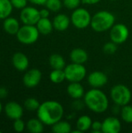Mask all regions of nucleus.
Listing matches in <instances>:
<instances>
[{"label":"nucleus","mask_w":132,"mask_h":133,"mask_svg":"<svg viewBox=\"0 0 132 133\" xmlns=\"http://www.w3.org/2000/svg\"><path fill=\"white\" fill-rule=\"evenodd\" d=\"M65 113L62 104L56 101H46L40 104L37 111V118L45 125L52 126L63 118Z\"/></svg>","instance_id":"nucleus-1"},{"label":"nucleus","mask_w":132,"mask_h":133,"mask_svg":"<svg viewBox=\"0 0 132 133\" xmlns=\"http://www.w3.org/2000/svg\"><path fill=\"white\" fill-rule=\"evenodd\" d=\"M83 101L86 107L96 114L105 112L109 107L107 96L100 89L97 88H92L87 91L83 97Z\"/></svg>","instance_id":"nucleus-2"},{"label":"nucleus","mask_w":132,"mask_h":133,"mask_svg":"<svg viewBox=\"0 0 132 133\" xmlns=\"http://www.w3.org/2000/svg\"><path fill=\"white\" fill-rule=\"evenodd\" d=\"M114 24V15L109 11L101 10L92 16L90 26L96 32H105L110 30Z\"/></svg>","instance_id":"nucleus-3"},{"label":"nucleus","mask_w":132,"mask_h":133,"mask_svg":"<svg viewBox=\"0 0 132 133\" xmlns=\"http://www.w3.org/2000/svg\"><path fill=\"white\" fill-rule=\"evenodd\" d=\"M110 95L114 104L120 107L128 104L131 101V92L130 89L124 84L114 86L110 90Z\"/></svg>","instance_id":"nucleus-4"},{"label":"nucleus","mask_w":132,"mask_h":133,"mask_svg":"<svg viewBox=\"0 0 132 133\" xmlns=\"http://www.w3.org/2000/svg\"><path fill=\"white\" fill-rule=\"evenodd\" d=\"M40 33L36 25L23 24L20 26L17 34H16L19 42L23 44H32L37 42L39 38Z\"/></svg>","instance_id":"nucleus-5"},{"label":"nucleus","mask_w":132,"mask_h":133,"mask_svg":"<svg viewBox=\"0 0 132 133\" xmlns=\"http://www.w3.org/2000/svg\"><path fill=\"white\" fill-rule=\"evenodd\" d=\"M70 19L72 24L75 28L83 30L90 26L92 16L86 9L79 7L73 10Z\"/></svg>","instance_id":"nucleus-6"},{"label":"nucleus","mask_w":132,"mask_h":133,"mask_svg":"<svg viewBox=\"0 0 132 133\" xmlns=\"http://www.w3.org/2000/svg\"><path fill=\"white\" fill-rule=\"evenodd\" d=\"M65 79L69 83L81 82L85 79L87 74V71L83 64H77L72 62L67 65L65 69Z\"/></svg>","instance_id":"nucleus-7"},{"label":"nucleus","mask_w":132,"mask_h":133,"mask_svg":"<svg viewBox=\"0 0 132 133\" xmlns=\"http://www.w3.org/2000/svg\"><path fill=\"white\" fill-rule=\"evenodd\" d=\"M129 37V30L124 23L114 24L110 30V39L117 44L124 43Z\"/></svg>","instance_id":"nucleus-8"},{"label":"nucleus","mask_w":132,"mask_h":133,"mask_svg":"<svg viewBox=\"0 0 132 133\" xmlns=\"http://www.w3.org/2000/svg\"><path fill=\"white\" fill-rule=\"evenodd\" d=\"M20 21L26 25H36L40 19V10L33 6H26L21 9L19 14Z\"/></svg>","instance_id":"nucleus-9"},{"label":"nucleus","mask_w":132,"mask_h":133,"mask_svg":"<svg viewBox=\"0 0 132 133\" xmlns=\"http://www.w3.org/2000/svg\"><path fill=\"white\" fill-rule=\"evenodd\" d=\"M42 73L38 69H31L26 72L23 77V83L27 88H33L39 85Z\"/></svg>","instance_id":"nucleus-10"},{"label":"nucleus","mask_w":132,"mask_h":133,"mask_svg":"<svg viewBox=\"0 0 132 133\" xmlns=\"http://www.w3.org/2000/svg\"><path fill=\"white\" fill-rule=\"evenodd\" d=\"M87 81L92 88L100 89L108 82V77L106 73L101 71H94L89 74Z\"/></svg>","instance_id":"nucleus-11"},{"label":"nucleus","mask_w":132,"mask_h":133,"mask_svg":"<svg viewBox=\"0 0 132 133\" xmlns=\"http://www.w3.org/2000/svg\"><path fill=\"white\" fill-rule=\"evenodd\" d=\"M121 130V122L115 116H109L102 122V132L118 133Z\"/></svg>","instance_id":"nucleus-12"},{"label":"nucleus","mask_w":132,"mask_h":133,"mask_svg":"<svg viewBox=\"0 0 132 133\" xmlns=\"http://www.w3.org/2000/svg\"><path fill=\"white\" fill-rule=\"evenodd\" d=\"M4 111L5 115L9 119L13 121L18 118H21L23 115V107L16 101L8 102L4 107Z\"/></svg>","instance_id":"nucleus-13"},{"label":"nucleus","mask_w":132,"mask_h":133,"mask_svg":"<svg viewBox=\"0 0 132 133\" xmlns=\"http://www.w3.org/2000/svg\"><path fill=\"white\" fill-rule=\"evenodd\" d=\"M13 67L19 72L26 71L29 67V58L23 52H16L12 58Z\"/></svg>","instance_id":"nucleus-14"},{"label":"nucleus","mask_w":132,"mask_h":133,"mask_svg":"<svg viewBox=\"0 0 132 133\" xmlns=\"http://www.w3.org/2000/svg\"><path fill=\"white\" fill-rule=\"evenodd\" d=\"M66 91L68 95L74 100H79L83 98L86 94L84 87L80 83V82L70 83L67 87Z\"/></svg>","instance_id":"nucleus-15"},{"label":"nucleus","mask_w":132,"mask_h":133,"mask_svg":"<svg viewBox=\"0 0 132 133\" xmlns=\"http://www.w3.org/2000/svg\"><path fill=\"white\" fill-rule=\"evenodd\" d=\"M52 23H53L54 29L58 31L66 30L69 27L70 24L72 23L70 17L64 13H59L56 15L54 17Z\"/></svg>","instance_id":"nucleus-16"},{"label":"nucleus","mask_w":132,"mask_h":133,"mask_svg":"<svg viewBox=\"0 0 132 133\" xmlns=\"http://www.w3.org/2000/svg\"><path fill=\"white\" fill-rule=\"evenodd\" d=\"M2 26L4 30L10 35H16L20 28L19 20L12 16H9L4 19Z\"/></svg>","instance_id":"nucleus-17"},{"label":"nucleus","mask_w":132,"mask_h":133,"mask_svg":"<svg viewBox=\"0 0 132 133\" xmlns=\"http://www.w3.org/2000/svg\"><path fill=\"white\" fill-rule=\"evenodd\" d=\"M69 56L72 62L77 64H84L88 61L89 58V55L87 51L80 48H74L70 52Z\"/></svg>","instance_id":"nucleus-18"},{"label":"nucleus","mask_w":132,"mask_h":133,"mask_svg":"<svg viewBox=\"0 0 132 133\" xmlns=\"http://www.w3.org/2000/svg\"><path fill=\"white\" fill-rule=\"evenodd\" d=\"M36 26L42 35H48L54 30L53 23L49 18H40L37 23Z\"/></svg>","instance_id":"nucleus-19"},{"label":"nucleus","mask_w":132,"mask_h":133,"mask_svg":"<svg viewBox=\"0 0 132 133\" xmlns=\"http://www.w3.org/2000/svg\"><path fill=\"white\" fill-rule=\"evenodd\" d=\"M44 124L38 118H30L26 124V129L31 133H41L44 131Z\"/></svg>","instance_id":"nucleus-20"},{"label":"nucleus","mask_w":132,"mask_h":133,"mask_svg":"<svg viewBox=\"0 0 132 133\" xmlns=\"http://www.w3.org/2000/svg\"><path fill=\"white\" fill-rule=\"evenodd\" d=\"M49 65L53 69H64L66 66L65 58L58 54H53L49 57Z\"/></svg>","instance_id":"nucleus-21"},{"label":"nucleus","mask_w":132,"mask_h":133,"mask_svg":"<svg viewBox=\"0 0 132 133\" xmlns=\"http://www.w3.org/2000/svg\"><path fill=\"white\" fill-rule=\"evenodd\" d=\"M93 120L88 115H82L76 121V129L81 132H86L91 129Z\"/></svg>","instance_id":"nucleus-22"},{"label":"nucleus","mask_w":132,"mask_h":133,"mask_svg":"<svg viewBox=\"0 0 132 133\" xmlns=\"http://www.w3.org/2000/svg\"><path fill=\"white\" fill-rule=\"evenodd\" d=\"M13 6L10 0H0V19H5L10 16Z\"/></svg>","instance_id":"nucleus-23"},{"label":"nucleus","mask_w":132,"mask_h":133,"mask_svg":"<svg viewBox=\"0 0 132 133\" xmlns=\"http://www.w3.org/2000/svg\"><path fill=\"white\" fill-rule=\"evenodd\" d=\"M51 130L54 133L72 132V125L69 122L64 120H60L51 126Z\"/></svg>","instance_id":"nucleus-24"},{"label":"nucleus","mask_w":132,"mask_h":133,"mask_svg":"<svg viewBox=\"0 0 132 133\" xmlns=\"http://www.w3.org/2000/svg\"><path fill=\"white\" fill-rule=\"evenodd\" d=\"M50 80L55 84H60L66 80L64 69H53L49 75Z\"/></svg>","instance_id":"nucleus-25"},{"label":"nucleus","mask_w":132,"mask_h":133,"mask_svg":"<svg viewBox=\"0 0 132 133\" xmlns=\"http://www.w3.org/2000/svg\"><path fill=\"white\" fill-rule=\"evenodd\" d=\"M121 118L122 121H124L125 123L131 124L132 123V106L128 104H126L124 106H122L120 111Z\"/></svg>","instance_id":"nucleus-26"},{"label":"nucleus","mask_w":132,"mask_h":133,"mask_svg":"<svg viewBox=\"0 0 132 133\" xmlns=\"http://www.w3.org/2000/svg\"><path fill=\"white\" fill-rule=\"evenodd\" d=\"M40 105L38 100L33 97H29L24 101V108L30 111H37Z\"/></svg>","instance_id":"nucleus-27"},{"label":"nucleus","mask_w":132,"mask_h":133,"mask_svg":"<svg viewBox=\"0 0 132 133\" xmlns=\"http://www.w3.org/2000/svg\"><path fill=\"white\" fill-rule=\"evenodd\" d=\"M63 2L61 0H47L45 3L46 8H47L51 12H58L62 8Z\"/></svg>","instance_id":"nucleus-28"},{"label":"nucleus","mask_w":132,"mask_h":133,"mask_svg":"<svg viewBox=\"0 0 132 133\" xmlns=\"http://www.w3.org/2000/svg\"><path fill=\"white\" fill-rule=\"evenodd\" d=\"M117 45L118 44L110 41V42H107L103 45V51L107 55H114L117 51Z\"/></svg>","instance_id":"nucleus-29"},{"label":"nucleus","mask_w":132,"mask_h":133,"mask_svg":"<svg viewBox=\"0 0 132 133\" xmlns=\"http://www.w3.org/2000/svg\"><path fill=\"white\" fill-rule=\"evenodd\" d=\"M63 5L70 10H74L79 7L82 3V0H63Z\"/></svg>","instance_id":"nucleus-30"},{"label":"nucleus","mask_w":132,"mask_h":133,"mask_svg":"<svg viewBox=\"0 0 132 133\" xmlns=\"http://www.w3.org/2000/svg\"><path fill=\"white\" fill-rule=\"evenodd\" d=\"M12 127H13V129L15 132H22L26 129V124L21 118H18V119L14 120L13 124H12Z\"/></svg>","instance_id":"nucleus-31"},{"label":"nucleus","mask_w":132,"mask_h":133,"mask_svg":"<svg viewBox=\"0 0 132 133\" xmlns=\"http://www.w3.org/2000/svg\"><path fill=\"white\" fill-rule=\"evenodd\" d=\"M10 1L12 2L13 8L18 9H22L24 7H26L28 2V0H10Z\"/></svg>","instance_id":"nucleus-32"},{"label":"nucleus","mask_w":132,"mask_h":133,"mask_svg":"<svg viewBox=\"0 0 132 133\" xmlns=\"http://www.w3.org/2000/svg\"><path fill=\"white\" fill-rule=\"evenodd\" d=\"M91 129H92V132H102V122H100V121L93 122L92 125H91Z\"/></svg>","instance_id":"nucleus-33"},{"label":"nucleus","mask_w":132,"mask_h":133,"mask_svg":"<svg viewBox=\"0 0 132 133\" xmlns=\"http://www.w3.org/2000/svg\"><path fill=\"white\" fill-rule=\"evenodd\" d=\"M50 10L47 8L45 9H42L40 10V18H48L50 16Z\"/></svg>","instance_id":"nucleus-34"},{"label":"nucleus","mask_w":132,"mask_h":133,"mask_svg":"<svg viewBox=\"0 0 132 133\" xmlns=\"http://www.w3.org/2000/svg\"><path fill=\"white\" fill-rule=\"evenodd\" d=\"M8 90L7 88L4 87H0V99H4L6 98L8 96Z\"/></svg>","instance_id":"nucleus-35"},{"label":"nucleus","mask_w":132,"mask_h":133,"mask_svg":"<svg viewBox=\"0 0 132 133\" xmlns=\"http://www.w3.org/2000/svg\"><path fill=\"white\" fill-rule=\"evenodd\" d=\"M80 100L81 99H79V100H75V101L73 102V108H75V109H78V110H80V109H82V108L83 107L82 106V104H85V103H83L82 104V102L80 101Z\"/></svg>","instance_id":"nucleus-36"},{"label":"nucleus","mask_w":132,"mask_h":133,"mask_svg":"<svg viewBox=\"0 0 132 133\" xmlns=\"http://www.w3.org/2000/svg\"><path fill=\"white\" fill-rule=\"evenodd\" d=\"M28 2L36 5H45L47 0H28Z\"/></svg>","instance_id":"nucleus-37"},{"label":"nucleus","mask_w":132,"mask_h":133,"mask_svg":"<svg viewBox=\"0 0 132 133\" xmlns=\"http://www.w3.org/2000/svg\"><path fill=\"white\" fill-rule=\"evenodd\" d=\"M101 0H82V3L86 4V5H95L100 2Z\"/></svg>","instance_id":"nucleus-38"},{"label":"nucleus","mask_w":132,"mask_h":133,"mask_svg":"<svg viewBox=\"0 0 132 133\" xmlns=\"http://www.w3.org/2000/svg\"><path fill=\"white\" fill-rule=\"evenodd\" d=\"M2 109H3L2 104V102L0 101V115H1V113H2Z\"/></svg>","instance_id":"nucleus-39"},{"label":"nucleus","mask_w":132,"mask_h":133,"mask_svg":"<svg viewBox=\"0 0 132 133\" xmlns=\"http://www.w3.org/2000/svg\"><path fill=\"white\" fill-rule=\"evenodd\" d=\"M1 132H2V131H1V130H0V133H1Z\"/></svg>","instance_id":"nucleus-40"},{"label":"nucleus","mask_w":132,"mask_h":133,"mask_svg":"<svg viewBox=\"0 0 132 133\" xmlns=\"http://www.w3.org/2000/svg\"><path fill=\"white\" fill-rule=\"evenodd\" d=\"M111 1H115V0H111Z\"/></svg>","instance_id":"nucleus-41"}]
</instances>
